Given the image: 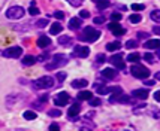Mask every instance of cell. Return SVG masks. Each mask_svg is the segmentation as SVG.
Segmentation results:
<instances>
[{
	"label": "cell",
	"instance_id": "cell-1",
	"mask_svg": "<svg viewBox=\"0 0 160 131\" xmlns=\"http://www.w3.org/2000/svg\"><path fill=\"white\" fill-rule=\"evenodd\" d=\"M100 31L99 30H96V28H93V27H87L85 30H84V33H82V36L79 37L81 40H84V42H90V43H93V42H96L100 37Z\"/></svg>",
	"mask_w": 160,
	"mask_h": 131
},
{
	"label": "cell",
	"instance_id": "cell-2",
	"mask_svg": "<svg viewBox=\"0 0 160 131\" xmlns=\"http://www.w3.org/2000/svg\"><path fill=\"white\" fill-rule=\"evenodd\" d=\"M130 72H132V75L135 77H138V79H147L148 76H150V70L147 69L145 66H142V64H133L132 67H130Z\"/></svg>",
	"mask_w": 160,
	"mask_h": 131
},
{
	"label": "cell",
	"instance_id": "cell-3",
	"mask_svg": "<svg viewBox=\"0 0 160 131\" xmlns=\"http://www.w3.org/2000/svg\"><path fill=\"white\" fill-rule=\"evenodd\" d=\"M66 63H68V57L64 55V54H56L54 58H52V63L47 64L45 67H47V70H52V69H57V67L64 66Z\"/></svg>",
	"mask_w": 160,
	"mask_h": 131
},
{
	"label": "cell",
	"instance_id": "cell-4",
	"mask_svg": "<svg viewBox=\"0 0 160 131\" xmlns=\"http://www.w3.org/2000/svg\"><path fill=\"white\" fill-rule=\"evenodd\" d=\"M35 88H51V87H54V77H51V76H42L39 79H36L35 82Z\"/></svg>",
	"mask_w": 160,
	"mask_h": 131
},
{
	"label": "cell",
	"instance_id": "cell-5",
	"mask_svg": "<svg viewBox=\"0 0 160 131\" xmlns=\"http://www.w3.org/2000/svg\"><path fill=\"white\" fill-rule=\"evenodd\" d=\"M6 16L9 20H20L24 16V9L21 6H12L6 11Z\"/></svg>",
	"mask_w": 160,
	"mask_h": 131
},
{
	"label": "cell",
	"instance_id": "cell-6",
	"mask_svg": "<svg viewBox=\"0 0 160 131\" xmlns=\"http://www.w3.org/2000/svg\"><path fill=\"white\" fill-rule=\"evenodd\" d=\"M70 100V96L66 92V91H62V92H58L56 97H54V104L56 106H66V104L69 103Z\"/></svg>",
	"mask_w": 160,
	"mask_h": 131
},
{
	"label": "cell",
	"instance_id": "cell-7",
	"mask_svg": "<svg viewBox=\"0 0 160 131\" xmlns=\"http://www.w3.org/2000/svg\"><path fill=\"white\" fill-rule=\"evenodd\" d=\"M5 57H9V58H18V57L22 55V48L21 46H12V48H8L5 52H3Z\"/></svg>",
	"mask_w": 160,
	"mask_h": 131
},
{
	"label": "cell",
	"instance_id": "cell-8",
	"mask_svg": "<svg viewBox=\"0 0 160 131\" xmlns=\"http://www.w3.org/2000/svg\"><path fill=\"white\" fill-rule=\"evenodd\" d=\"M109 61L112 63V66H114V67H117L118 70L126 69V63L123 61V55H121V54H115V55H112Z\"/></svg>",
	"mask_w": 160,
	"mask_h": 131
},
{
	"label": "cell",
	"instance_id": "cell-9",
	"mask_svg": "<svg viewBox=\"0 0 160 131\" xmlns=\"http://www.w3.org/2000/svg\"><path fill=\"white\" fill-rule=\"evenodd\" d=\"M108 28H109V30H111L115 36H123L126 33V30L118 24V21H112L111 24L108 26Z\"/></svg>",
	"mask_w": 160,
	"mask_h": 131
},
{
	"label": "cell",
	"instance_id": "cell-10",
	"mask_svg": "<svg viewBox=\"0 0 160 131\" xmlns=\"http://www.w3.org/2000/svg\"><path fill=\"white\" fill-rule=\"evenodd\" d=\"M88 54H90V49L87 48V46H81V45H78V46H75V49H73V55L81 57V58L88 57Z\"/></svg>",
	"mask_w": 160,
	"mask_h": 131
},
{
	"label": "cell",
	"instance_id": "cell-11",
	"mask_svg": "<svg viewBox=\"0 0 160 131\" xmlns=\"http://www.w3.org/2000/svg\"><path fill=\"white\" fill-rule=\"evenodd\" d=\"M132 96L135 98H139V100H145L147 97H148V90L145 88H141V90H135L132 92Z\"/></svg>",
	"mask_w": 160,
	"mask_h": 131
},
{
	"label": "cell",
	"instance_id": "cell-12",
	"mask_svg": "<svg viewBox=\"0 0 160 131\" xmlns=\"http://www.w3.org/2000/svg\"><path fill=\"white\" fill-rule=\"evenodd\" d=\"M49 45H51V39L48 36H39L38 37V46L39 48H47Z\"/></svg>",
	"mask_w": 160,
	"mask_h": 131
},
{
	"label": "cell",
	"instance_id": "cell-13",
	"mask_svg": "<svg viewBox=\"0 0 160 131\" xmlns=\"http://www.w3.org/2000/svg\"><path fill=\"white\" fill-rule=\"evenodd\" d=\"M102 76L105 79H115L117 77V70L115 69H103L102 70Z\"/></svg>",
	"mask_w": 160,
	"mask_h": 131
},
{
	"label": "cell",
	"instance_id": "cell-14",
	"mask_svg": "<svg viewBox=\"0 0 160 131\" xmlns=\"http://www.w3.org/2000/svg\"><path fill=\"white\" fill-rule=\"evenodd\" d=\"M81 26H82V20H81V18H78V16H75V18H70L69 27L72 28V30H78Z\"/></svg>",
	"mask_w": 160,
	"mask_h": 131
},
{
	"label": "cell",
	"instance_id": "cell-15",
	"mask_svg": "<svg viewBox=\"0 0 160 131\" xmlns=\"http://www.w3.org/2000/svg\"><path fill=\"white\" fill-rule=\"evenodd\" d=\"M79 110H81V106H79L78 103H75L69 110H68V115H69V118H75V116L79 115Z\"/></svg>",
	"mask_w": 160,
	"mask_h": 131
},
{
	"label": "cell",
	"instance_id": "cell-16",
	"mask_svg": "<svg viewBox=\"0 0 160 131\" xmlns=\"http://www.w3.org/2000/svg\"><path fill=\"white\" fill-rule=\"evenodd\" d=\"M160 40L159 39H150L148 42H145V48L147 49H159Z\"/></svg>",
	"mask_w": 160,
	"mask_h": 131
},
{
	"label": "cell",
	"instance_id": "cell-17",
	"mask_svg": "<svg viewBox=\"0 0 160 131\" xmlns=\"http://www.w3.org/2000/svg\"><path fill=\"white\" fill-rule=\"evenodd\" d=\"M88 85V82L85 81V79H75L73 82H72V88H85Z\"/></svg>",
	"mask_w": 160,
	"mask_h": 131
},
{
	"label": "cell",
	"instance_id": "cell-18",
	"mask_svg": "<svg viewBox=\"0 0 160 131\" xmlns=\"http://www.w3.org/2000/svg\"><path fill=\"white\" fill-rule=\"evenodd\" d=\"M120 48H121V43H120L118 40L111 42V43H108V45H106V49H108L109 52H115V51H118Z\"/></svg>",
	"mask_w": 160,
	"mask_h": 131
},
{
	"label": "cell",
	"instance_id": "cell-19",
	"mask_svg": "<svg viewBox=\"0 0 160 131\" xmlns=\"http://www.w3.org/2000/svg\"><path fill=\"white\" fill-rule=\"evenodd\" d=\"M62 30H63L62 24H60V22H54V24L51 26V28H49V33H51V35H58Z\"/></svg>",
	"mask_w": 160,
	"mask_h": 131
},
{
	"label": "cell",
	"instance_id": "cell-20",
	"mask_svg": "<svg viewBox=\"0 0 160 131\" xmlns=\"http://www.w3.org/2000/svg\"><path fill=\"white\" fill-rule=\"evenodd\" d=\"M35 63H36V57H33V55H26L22 58V64L24 66H33Z\"/></svg>",
	"mask_w": 160,
	"mask_h": 131
},
{
	"label": "cell",
	"instance_id": "cell-21",
	"mask_svg": "<svg viewBox=\"0 0 160 131\" xmlns=\"http://www.w3.org/2000/svg\"><path fill=\"white\" fill-rule=\"evenodd\" d=\"M58 43L63 45V46H68L72 43V37L70 36H62V37H58Z\"/></svg>",
	"mask_w": 160,
	"mask_h": 131
},
{
	"label": "cell",
	"instance_id": "cell-22",
	"mask_svg": "<svg viewBox=\"0 0 160 131\" xmlns=\"http://www.w3.org/2000/svg\"><path fill=\"white\" fill-rule=\"evenodd\" d=\"M93 94H91L90 91H81V92H78V98L79 100H90Z\"/></svg>",
	"mask_w": 160,
	"mask_h": 131
},
{
	"label": "cell",
	"instance_id": "cell-23",
	"mask_svg": "<svg viewBox=\"0 0 160 131\" xmlns=\"http://www.w3.org/2000/svg\"><path fill=\"white\" fill-rule=\"evenodd\" d=\"M139 60H141V55L138 52H132V54L127 55V61H130V63H136V61H139Z\"/></svg>",
	"mask_w": 160,
	"mask_h": 131
},
{
	"label": "cell",
	"instance_id": "cell-24",
	"mask_svg": "<svg viewBox=\"0 0 160 131\" xmlns=\"http://www.w3.org/2000/svg\"><path fill=\"white\" fill-rule=\"evenodd\" d=\"M111 5V0H98V9H105Z\"/></svg>",
	"mask_w": 160,
	"mask_h": 131
},
{
	"label": "cell",
	"instance_id": "cell-25",
	"mask_svg": "<svg viewBox=\"0 0 160 131\" xmlns=\"http://www.w3.org/2000/svg\"><path fill=\"white\" fill-rule=\"evenodd\" d=\"M36 116H38V115H36V112H33V110H26L24 112V118L28 119V121H30V119H36Z\"/></svg>",
	"mask_w": 160,
	"mask_h": 131
},
{
	"label": "cell",
	"instance_id": "cell-26",
	"mask_svg": "<svg viewBox=\"0 0 160 131\" xmlns=\"http://www.w3.org/2000/svg\"><path fill=\"white\" fill-rule=\"evenodd\" d=\"M28 14L32 15V16H35V15L39 14V9L36 7V5H30V7H28Z\"/></svg>",
	"mask_w": 160,
	"mask_h": 131
},
{
	"label": "cell",
	"instance_id": "cell-27",
	"mask_svg": "<svg viewBox=\"0 0 160 131\" xmlns=\"http://www.w3.org/2000/svg\"><path fill=\"white\" fill-rule=\"evenodd\" d=\"M138 46V42L136 40H127L126 42V48L127 49H133V48H136Z\"/></svg>",
	"mask_w": 160,
	"mask_h": 131
},
{
	"label": "cell",
	"instance_id": "cell-28",
	"mask_svg": "<svg viewBox=\"0 0 160 131\" xmlns=\"http://www.w3.org/2000/svg\"><path fill=\"white\" fill-rule=\"evenodd\" d=\"M130 22H133V24H138V22H141V15L139 14L130 15Z\"/></svg>",
	"mask_w": 160,
	"mask_h": 131
},
{
	"label": "cell",
	"instance_id": "cell-29",
	"mask_svg": "<svg viewBox=\"0 0 160 131\" xmlns=\"http://www.w3.org/2000/svg\"><path fill=\"white\" fill-rule=\"evenodd\" d=\"M160 12L159 11H153V12H151V20L154 21V22H159L160 21Z\"/></svg>",
	"mask_w": 160,
	"mask_h": 131
},
{
	"label": "cell",
	"instance_id": "cell-30",
	"mask_svg": "<svg viewBox=\"0 0 160 131\" xmlns=\"http://www.w3.org/2000/svg\"><path fill=\"white\" fill-rule=\"evenodd\" d=\"M36 26H38V27H41V28H43L45 26H48V20H47V18H43V20H39L38 22H36Z\"/></svg>",
	"mask_w": 160,
	"mask_h": 131
},
{
	"label": "cell",
	"instance_id": "cell-31",
	"mask_svg": "<svg viewBox=\"0 0 160 131\" xmlns=\"http://www.w3.org/2000/svg\"><path fill=\"white\" fill-rule=\"evenodd\" d=\"M144 60H147L148 63H154V55L151 52H147V54H144Z\"/></svg>",
	"mask_w": 160,
	"mask_h": 131
},
{
	"label": "cell",
	"instance_id": "cell-32",
	"mask_svg": "<svg viewBox=\"0 0 160 131\" xmlns=\"http://www.w3.org/2000/svg\"><path fill=\"white\" fill-rule=\"evenodd\" d=\"M66 2H69L72 6H75V7H78V6H81L82 5V2L84 0H66Z\"/></svg>",
	"mask_w": 160,
	"mask_h": 131
},
{
	"label": "cell",
	"instance_id": "cell-33",
	"mask_svg": "<svg viewBox=\"0 0 160 131\" xmlns=\"http://www.w3.org/2000/svg\"><path fill=\"white\" fill-rule=\"evenodd\" d=\"M132 9H133V11H144V9H145V6H144V5H141V3H133Z\"/></svg>",
	"mask_w": 160,
	"mask_h": 131
},
{
	"label": "cell",
	"instance_id": "cell-34",
	"mask_svg": "<svg viewBox=\"0 0 160 131\" xmlns=\"http://www.w3.org/2000/svg\"><path fill=\"white\" fill-rule=\"evenodd\" d=\"M90 104H91V106H99V104H100V98H98V97H94V98H93V97H91V98H90Z\"/></svg>",
	"mask_w": 160,
	"mask_h": 131
},
{
	"label": "cell",
	"instance_id": "cell-35",
	"mask_svg": "<svg viewBox=\"0 0 160 131\" xmlns=\"http://www.w3.org/2000/svg\"><path fill=\"white\" fill-rule=\"evenodd\" d=\"M111 20L112 21H120V20H121V14H118V12H114V14H111Z\"/></svg>",
	"mask_w": 160,
	"mask_h": 131
},
{
	"label": "cell",
	"instance_id": "cell-36",
	"mask_svg": "<svg viewBox=\"0 0 160 131\" xmlns=\"http://www.w3.org/2000/svg\"><path fill=\"white\" fill-rule=\"evenodd\" d=\"M52 15H54L56 18H58V20H63V18H64V12H62V11H56Z\"/></svg>",
	"mask_w": 160,
	"mask_h": 131
},
{
	"label": "cell",
	"instance_id": "cell-37",
	"mask_svg": "<svg viewBox=\"0 0 160 131\" xmlns=\"http://www.w3.org/2000/svg\"><path fill=\"white\" fill-rule=\"evenodd\" d=\"M64 79H66V73H63V72L57 73V81H58V82H63Z\"/></svg>",
	"mask_w": 160,
	"mask_h": 131
},
{
	"label": "cell",
	"instance_id": "cell-38",
	"mask_svg": "<svg viewBox=\"0 0 160 131\" xmlns=\"http://www.w3.org/2000/svg\"><path fill=\"white\" fill-rule=\"evenodd\" d=\"M105 60H106L105 54H99V55L96 57V61H98V63H105Z\"/></svg>",
	"mask_w": 160,
	"mask_h": 131
},
{
	"label": "cell",
	"instance_id": "cell-39",
	"mask_svg": "<svg viewBox=\"0 0 160 131\" xmlns=\"http://www.w3.org/2000/svg\"><path fill=\"white\" fill-rule=\"evenodd\" d=\"M48 115L49 116H60V115H62V112L60 110H49Z\"/></svg>",
	"mask_w": 160,
	"mask_h": 131
},
{
	"label": "cell",
	"instance_id": "cell-40",
	"mask_svg": "<svg viewBox=\"0 0 160 131\" xmlns=\"http://www.w3.org/2000/svg\"><path fill=\"white\" fill-rule=\"evenodd\" d=\"M105 22V16H98L94 18V24H103Z\"/></svg>",
	"mask_w": 160,
	"mask_h": 131
},
{
	"label": "cell",
	"instance_id": "cell-41",
	"mask_svg": "<svg viewBox=\"0 0 160 131\" xmlns=\"http://www.w3.org/2000/svg\"><path fill=\"white\" fill-rule=\"evenodd\" d=\"M79 16H81V18H88V16H90V12H88V11H81V12H79Z\"/></svg>",
	"mask_w": 160,
	"mask_h": 131
},
{
	"label": "cell",
	"instance_id": "cell-42",
	"mask_svg": "<svg viewBox=\"0 0 160 131\" xmlns=\"http://www.w3.org/2000/svg\"><path fill=\"white\" fill-rule=\"evenodd\" d=\"M48 94H43V96H41L39 97V101H41V103H45V101H48Z\"/></svg>",
	"mask_w": 160,
	"mask_h": 131
},
{
	"label": "cell",
	"instance_id": "cell-43",
	"mask_svg": "<svg viewBox=\"0 0 160 131\" xmlns=\"http://www.w3.org/2000/svg\"><path fill=\"white\" fill-rule=\"evenodd\" d=\"M49 130H51V131H54V130H60V127H58L57 124H51V125H49Z\"/></svg>",
	"mask_w": 160,
	"mask_h": 131
},
{
	"label": "cell",
	"instance_id": "cell-44",
	"mask_svg": "<svg viewBox=\"0 0 160 131\" xmlns=\"http://www.w3.org/2000/svg\"><path fill=\"white\" fill-rule=\"evenodd\" d=\"M154 98H156V101H160V92L159 91H156V92H154Z\"/></svg>",
	"mask_w": 160,
	"mask_h": 131
},
{
	"label": "cell",
	"instance_id": "cell-45",
	"mask_svg": "<svg viewBox=\"0 0 160 131\" xmlns=\"http://www.w3.org/2000/svg\"><path fill=\"white\" fill-rule=\"evenodd\" d=\"M136 36H138L139 39H144V37H147V36H148V35H147V33H138V35H136Z\"/></svg>",
	"mask_w": 160,
	"mask_h": 131
},
{
	"label": "cell",
	"instance_id": "cell-46",
	"mask_svg": "<svg viewBox=\"0 0 160 131\" xmlns=\"http://www.w3.org/2000/svg\"><path fill=\"white\" fill-rule=\"evenodd\" d=\"M144 85H147V87H153V85H154V81H147Z\"/></svg>",
	"mask_w": 160,
	"mask_h": 131
},
{
	"label": "cell",
	"instance_id": "cell-47",
	"mask_svg": "<svg viewBox=\"0 0 160 131\" xmlns=\"http://www.w3.org/2000/svg\"><path fill=\"white\" fill-rule=\"evenodd\" d=\"M153 31H154V33H156V35H159V27H157V26H156V27L153 28Z\"/></svg>",
	"mask_w": 160,
	"mask_h": 131
},
{
	"label": "cell",
	"instance_id": "cell-48",
	"mask_svg": "<svg viewBox=\"0 0 160 131\" xmlns=\"http://www.w3.org/2000/svg\"><path fill=\"white\" fill-rule=\"evenodd\" d=\"M93 2H98V0H93Z\"/></svg>",
	"mask_w": 160,
	"mask_h": 131
}]
</instances>
